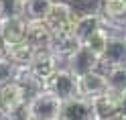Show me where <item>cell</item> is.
I'll return each instance as SVG.
<instances>
[{
    "label": "cell",
    "instance_id": "1",
    "mask_svg": "<svg viewBox=\"0 0 126 120\" xmlns=\"http://www.w3.org/2000/svg\"><path fill=\"white\" fill-rule=\"evenodd\" d=\"M77 18H79V14L75 12V8L71 4L53 2L49 14L45 17V22L53 31V37L61 39V37H75L73 31H75V25H77Z\"/></svg>",
    "mask_w": 126,
    "mask_h": 120
},
{
    "label": "cell",
    "instance_id": "2",
    "mask_svg": "<svg viewBox=\"0 0 126 120\" xmlns=\"http://www.w3.org/2000/svg\"><path fill=\"white\" fill-rule=\"evenodd\" d=\"M45 90L55 94L59 100H69L79 96V86H77V75L71 73V69L65 65H59L51 73V77L45 82Z\"/></svg>",
    "mask_w": 126,
    "mask_h": 120
},
{
    "label": "cell",
    "instance_id": "3",
    "mask_svg": "<svg viewBox=\"0 0 126 120\" xmlns=\"http://www.w3.org/2000/svg\"><path fill=\"white\" fill-rule=\"evenodd\" d=\"M29 104H31V112H33L35 120H57L61 114L63 100H59L55 94L47 90H41L29 100Z\"/></svg>",
    "mask_w": 126,
    "mask_h": 120
},
{
    "label": "cell",
    "instance_id": "4",
    "mask_svg": "<svg viewBox=\"0 0 126 120\" xmlns=\"http://www.w3.org/2000/svg\"><path fill=\"white\" fill-rule=\"evenodd\" d=\"M65 67L71 69V73H75L77 77H79L83 73H88V71H94V69L100 67V55L94 53L88 45L79 43V47L67 57Z\"/></svg>",
    "mask_w": 126,
    "mask_h": 120
},
{
    "label": "cell",
    "instance_id": "5",
    "mask_svg": "<svg viewBox=\"0 0 126 120\" xmlns=\"http://www.w3.org/2000/svg\"><path fill=\"white\" fill-rule=\"evenodd\" d=\"M59 120H96V110H94L92 100L83 96L63 100Z\"/></svg>",
    "mask_w": 126,
    "mask_h": 120
},
{
    "label": "cell",
    "instance_id": "6",
    "mask_svg": "<svg viewBox=\"0 0 126 120\" xmlns=\"http://www.w3.org/2000/svg\"><path fill=\"white\" fill-rule=\"evenodd\" d=\"M92 104H94V110H96V118H98V120H110L112 116H116L118 112L122 110L124 94L108 87L102 96L94 98Z\"/></svg>",
    "mask_w": 126,
    "mask_h": 120
},
{
    "label": "cell",
    "instance_id": "7",
    "mask_svg": "<svg viewBox=\"0 0 126 120\" xmlns=\"http://www.w3.org/2000/svg\"><path fill=\"white\" fill-rule=\"evenodd\" d=\"M126 63V35L124 33H112L108 39V45L100 57V65H124Z\"/></svg>",
    "mask_w": 126,
    "mask_h": 120
},
{
    "label": "cell",
    "instance_id": "8",
    "mask_svg": "<svg viewBox=\"0 0 126 120\" xmlns=\"http://www.w3.org/2000/svg\"><path fill=\"white\" fill-rule=\"evenodd\" d=\"M77 86H79V96L94 100L108 90V79H106L104 71L94 69V71H88V73L77 77Z\"/></svg>",
    "mask_w": 126,
    "mask_h": 120
},
{
    "label": "cell",
    "instance_id": "9",
    "mask_svg": "<svg viewBox=\"0 0 126 120\" xmlns=\"http://www.w3.org/2000/svg\"><path fill=\"white\" fill-rule=\"evenodd\" d=\"M25 39L37 49V47H51L55 37L49 25L45 22V18H27V31Z\"/></svg>",
    "mask_w": 126,
    "mask_h": 120
},
{
    "label": "cell",
    "instance_id": "10",
    "mask_svg": "<svg viewBox=\"0 0 126 120\" xmlns=\"http://www.w3.org/2000/svg\"><path fill=\"white\" fill-rule=\"evenodd\" d=\"M22 100H27V92L22 84H18L16 79H10L6 84H0V116L4 112H8Z\"/></svg>",
    "mask_w": 126,
    "mask_h": 120
},
{
    "label": "cell",
    "instance_id": "11",
    "mask_svg": "<svg viewBox=\"0 0 126 120\" xmlns=\"http://www.w3.org/2000/svg\"><path fill=\"white\" fill-rule=\"evenodd\" d=\"M27 17H2L0 18V37L4 43H14L25 39Z\"/></svg>",
    "mask_w": 126,
    "mask_h": 120
},
{
    "label": "cell",
    "instance_id": "12",
    "mask_svg": "<svg viewBox=\"0 0 126 120\" xmlns=\"http://www.w3.org/2000/svg\"><path fill=\"white\" fill-rule=\"evenodd\" d=\"M100 27H106V18L102 12H88V14H79L77 18V25H75V31L73 35L79 43H83L94 31H98Z\"/></svg>",
    "mask_w": 126,
    "mask_h": 120
},
{
    "label": "cell",
    "instance_id": "13",
    "mask_svg": "<svg viewBox=\"0 0 126 120\" xmlns=\"http://www.w3.org/2000/svg\"><path fill=\"white\" fill-rule=\"evenodd\" d=\"M33 55H35V47L27 39H20V41H14V43H6V57L12 63H16V65L31 63Z\"/></svg>",
    "mask_w": 126,
    "mask_h": 120
},
{
    "label": "cell",
    "instance_id": "14",
    "mask_svg": "<svg viewBox=\"0 0 126 120\" xmlns=\"http://www.w3.org/2000/svg\"><path fill=\"white\" fill-rule=\"evenodd\" d=\"M102 14L106 18V27L112 31L116 22L126 20V0H102Z\"/></svg>",
    "mask_w": 126,
    "mask_h": 120
},
{
    "label": "cell",
    "instance_id": "15",
    "mask_svg": "<svg viewBox=\"0 0 126 120\" xmlns=\"http://www.w3.org/2000/svg\"><path fill=\"white\" fill-rule=\"evenodd\" d=\"M104 69H106L104 73H106L110 90L126 94V63L124 65H110V67H104Z\"/></svg>",
    "mask_w": 126,
    "mask_h": 120
},
{
    "label": "cell",
    "instance_id": "16",
    "mask_svg": "<svg viewBox=\"0 0 126 120\" xmlns=\"http://www.w3.org/2000/svg\"><path fill=\"white\" fill-rule=\"evenodd\" d=\"M110 35H112V31H110L108 27H100L98 31H94V33H92L88 39H85V41H83V45H88L94 53H98L100 57H102V53H104L106 45H108Z\"/></svg>",
    "mask_w": 126,
    "mask_h": 120
},
{
    "label": "cell",
    "instance_id": "17",
    "mask_svg": "<svg viewBox=\"0 0 126 120\" xmlns=\"http://www.w3.org/2000/svg\"><path fill=\"white\" fill-rule=\"evenodd\" d=\"M55 0H27L25 2V17L27 18H45L49 14Z\"/></svg>",
    "mask_w": 126,
    "mask_h": 120
},
{
    "label": "cell",
    "instance_id": "18",
    "mask_svg": "<svg viewBox=\"0 0 126 120\" xmlns=\"http://www.w3.org/2000/svg\"><path fill=\"white\" fill-rule=\"evenodd\" d=\"M2 118L4 120H35L33 118V112H31L29 100H22L20 104H16V106L10 108L8 112H4Z\"/></svg>",
    "mask_w": 126,
    "mask_h": 120
},
{
    "label": "cell",
    "instance_id": "19",
    "mask_svg": "<svg viewBox=\"0 0 126 120\" xmlns=\"http://www.w3.org/2000/svg\"><path fill=\"white\" fill-rule=\"evenodd\" d=\"M2 17H25V0H0Z\"/></svg>",
    "mask_w": 126,
    "mask_h": 120
},
{
    "label": "cell",
    "instance_id": "20",
    "mask_svg": "<svg viewBox=\"0 0 126 120\" xmlns=\"http://www.w3.org/2000/svg\"><path fill=\"white\" fill-rule=\"evenodd\" d=\"M14 71H16V63H12L6 55H2L0 57V84L14 79Z\"/></svg>",
    "mask_w": 126,
    "mask_h": 120
},
{
    "label": "cell",
    "instance_id": "21",
    "mask_svg": "<svg viewBox=\"0 0 126 120\" xmlns=\"http://www.w3.org/2000/svg\"><path fill=\"white\" fill-rule=\"evenodd\" d=\"M2 55H6V43H4V39L0 37V57Z\"/></svg>",
    "mask_w": 126,
    "mask_h": 120
},
{
    "label": "cell",
    "instance_id": "22",
    "mask_svg": "<svg viewBox=\"0 0 126 120\" xmlns=\"http://www.w3.org/2000/svg\"><path fill=\"white\" fill-rule=\"evenodd\" d=\"M0 18H2V10H0Z\"/></svg>",
    "mask_w": 126,
    "mask_h": 120
},
{
    "label": "cell",
    "instance_id": "23",
    "mask_svg": "<svg viewBox=\"0 0 126 120\" xmlns=\"http://www.w3.org/2000/svg\"><path fill=\"white\" fill-rule=\"evenodd\" d=\"M124 35H126V31H124Z\"/></svg>",
    "mask_w": 126,
    "mask_h": 120
},
{
    "label": "cell",
    "instance_id": "24",
    "mask_svg": "<svg viewBox=\"0 0 126 120\" xmlns=\"http://www.w3.org/2000/svg\"><path fill=\"white\" fill-rule=\"evenodd\" d=\"M25 2H27V0H25Z\"/></svg>",
    "mask_w": 126,
    "mask_h": 120
},
{
    "label": "cell",
    "instance_id": "25",
    "mask_svg": "<svg viewBox=\"0 0 126 120\" xmlns=\"http://www.w3.org/2000/svg\"><path fill=\"white\" fill-rule=\"evenodd\" d=\"M57 120H59V118H57Z\"/></svg>",
    "mask_w": 126,
    "mask_h": 120
},
{
    "label": "cell",
    "instance_id": "26",
    "mask_svg": "<svg viewBox=\"0 0 126 120\" xmlns=\"http://www.w3.org/2000/svg\"><path fill=\"white\" fill-rule=\"evenodd\" d=\"M96 120H98V118H96Z\"/></svg>",
    "mask_w": 126,
    "mask_h": 120
}]
</instances>
